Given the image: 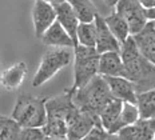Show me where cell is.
Wrapping results in <instances>:
<instances>
[{
    "label": "cell",
    "instance_id": "obj_27",
    "mask_svg": "<svg viewBox=\"0 0 155 140\" xmlns=\"http://www.w3.org/2000/svg\"><path fill=\"white\" fill-rule=\"evenodd\" d=\"M92 2L98 8L99 14H102L103 16H108L115 11V7L119 0H92Z\"/></svg>",
    "mask_w": 155,
    "mask_h": 140
},
{
    "label": "cell",
    "instance_id": "obj_4",
    "mask_svg": "<svg viewBox=\"0 0 155 140\" xmlns=\"http://www.w3.org/2000/svg\"><path fill=\"white\" fill-rule=\"evenodd\" d=\"M47 97H36L21 93L16 99L12 118L21 127H43L47 122Z\"/></svg>",
    "mask_w": 155,
    "mask_h": 140
},
{
    "label": "cell",
    "instance_id": "obj_2",
    "mask_svg": "<svg viewBox=\"0 0 155 140\" xmlns=\"http://www.w3.org/2000/svg\"><path fill=\"white\" fill-rule=\"evenodd\" d=\"M72 95V91L67 90L56 96L47 97V122L41 128L48 139H67V119L71 109L75 107Z\"/></svg>",
    "mask_w": 155,
    "mask_h": 140
},
{
    "label": "cell",
    "instance_id": "obj_12",
    "mask_svg": "<svg viewBox=\"0 0 155 140\" xmlns=\"http://www.w3.org/2000/svg\"><path fill=\"white\" fill-rule=\"evenodd\" d=\"M55 9H56V15H58V20L67 30V32L71 35V37L75 41V47L79 45L78 41V27L80 24V20L78 18V15L74 11L72 5L70 4L68 0L55 4Z\"/></svg>",
    "mask_w": 155,
    "mask_h": 140
},
{
    "label": "cell",
    "instance_id": "obj_9",
    "mask_svg": "<svg viewBox=\"0 0 155 140\" xmlns=\"http://www.w3.org/2000/svg\"><path fill=\"white\" fill-rule=\"evenodd\" d=\"M58 15L55 5L46 0H34L32 8V21H34L35 36L41 39L48 28L56 21Z\"/></svg>",
    "mask_w": 155,
    "mask_h": 140
},
{
    "label": "cell",
    "instance_id": "obj_7",
    "mask_svg": "<svg viewBox=\"0 0 155 140\" xmlns=\"http://www.w3.org/2000/svg\"><path fill=\"white\" fill-rule=\"evenodd\" d=\"M98 123H101L99 115L83 111L75 106L71 109L68 119H67V139L70 140L84 139L87 133L92 129V127L98 124Z\"/></svg>",
    "mask_w": 155,
    "mask_h": 140
},
{
    "label": "cell",
    "instance_id": "obj_23",
    "mask_svg": "<svg viewBox=\"0 0 155 140\" xmlns=\"http://www.w3.org/2000/svg\"><path fill=\"white\" fill-rule=\"evenodd\" d=\"M138 107L142 119L155 118V88L138 93Z\"/></svg>",
    "mask_w": 155,
    "mask_h": 140
},
{
    "label": "cell",
    "instance_id": "obj_30",
    "mask_svg": "<svg viewBox=\"0 0 155 140\" xmlns=\"http://www.w3.org/2000/svg\"><path fill=\"white\" fill-rule=\"evenodd\" d=\"M46 2H48V3H51V4H59V3H62V2H64V0H46Z\"/></svg>",
    "mask_w": 155,
    "mask_h": 140
},
{
    "label": "cell",
    "instance_id": "obj_24",
    "mask_svg": "<svg viewBox=\"0 0 155 140\" xmlns=\"http://www.w3.org/2000/svg\"><path fill=\"white\" fill-rule=\"evenodd\" d=\"M78 41L82 45L95 47L96 45V24L95 20L90 23L80 21L78 27Z\"/></svg>",
    "mask_w": 155,
    "mask_h": 140
},
{
    "label": "cell",
    "instance_id": "obj_22",
    "mask_svg": "<svg viewBox=\"0 0 155 140\" xmlns=\"http://www.w3.org/2000/svg\"><path fill=\"white\" fill-rule=\"evenodd\" d=\"M23 127L15 118L2 116L0 118V139L2 140H19Z\"/></svg>",
    "mask_w": 155,
    "mask_h": 140
},
{
    "label": "cell",
    "instance_id": "obj_31",
    "mask_svg": "<svg viewBox=\"0 0 155 140\" xmlns=\"http://www.w3.org/2000/svg\"><path fill=\"white\" fill-rule=\"evenodd\" d=\"M148 120H150V125H151V128H153L154 131H155V118H154V119H148Z\"/></svg>",
    "mask_w": 155,
    "mask_h": 140
},
{
    "label": "cell",
    "instance_id": "obj_16",
    "mask_svg": "<svg viewBox=\"0 0 155 140\" xmlns=\"http://www.w3.org/2000/svg\"><path fill=\"white\" fill-rule=\"evenodd\" d=\"M28 68L24 61H18L2 72V86L8 91L18 90L27 76Z\"/></svg>",
    "mask_w": 155,
    "mask_h": 140
},
{
    "label": "cell",
    "instance_id": "obj_20",
    "mask_svg": "<svg viewBox=\"0 0 155 140\" xmlns=\"http://www.w3.org/2000/svg\"><path fill=\"white\" fill-rule=\"evenodd\" d=\"M123 103H124L123 100L118 99V97H114V99L102 109L99 118H101L102 125L104 127L108 132H110V129L114 127L115 123L118 122L122 109H123Z\"/></svg>",
    "mask_w": 155,
    "mask_h": 140
},
{
    "label": "cell",
    "instance_id": "obj_6",
    "mask_svg": "<svg viewBox=\"0 0 155 140\" xmlns=\"http://www.w3.org/2000/svg\"><path fill=\"white\" fill-rule=\"evenodd\" d=\"M74 59V54L66 47H50L44 52L38 71L32 80V87H40L59 72L62 68L67 67Z\"/></svg>",
    "mask_w": 155,
    "mask_h": 140
},
{
    "label": "cell",
    "instance_id": "obj_3",
    "mask_svg": "<svg viewBox=\"0 0 155 140\" xmlns=\"http://www.w3.org/2000/svg\"><path fill=\"white\" fill-rule=\"evenodd\" d=\"M72 92V100L78 108L95 115H101L102 109L115 97L107 80L101 73L95 75L87 84Z\"/></svg>",
    "mask_w": 155,
    "mask_h": 140
},
{
    "label": "cell",
    "instance_id": "obj_1",
    "mask_svg": "<svg viewBox=\"0 0 155 140\" xmlns=\"http://www.w3.org/2000/svg\"><path fill=\"white\" fill-rule=\"evenodd\" d=\"M120 55L126 68V77L134 83L138 93L155 88V64L143 55L134 35L122 43Z\"/></svg>",
    "mask_w": 155,
    "mask_h": 140
},
{
    "label": "cell",
    "instance_id": "obj_14",
    "mask_svg": "<svg viewBox=\"0 0 155 140\" xmlns=\"http://www.w3.org/2000/svg\"><path fill=\"white\" fill-rule=\"evenodd\" d=\"M120 140H154L155 131L151 128L148 119H139L138 122L123 127L118 133Z\"/></svg>",
    "mask_w": 155,
    "mask_h": 140
},
{
    "label": "cell",
    "instance_id": "obj_25",
    "mask_svg": "<svg viewBox=\"0 0 155 140\" xmlns=\"http://www.w3.org/2000/svg\"><path fill=\"white\" fill-rule=\"evenodd\" d=\"M86 140H107V139H119L118 135H112L102 125V123H98L92 127V129L87 133V136L84 138Z\"/></svg>",
    "mask_w": 155,
    "mask_h": 140
},
{
    "label": "cell",
    "instance_id": "obj_5",
    "mask_svg": "<svg viewBox=\"0 0 155 140\" xmlns=\"http://www.w3.org/2000/svg\"><path fill=\"white\" fill-rule=\"evenodd\" d=\"M99 59L101 54L95 47L76 45L74 51V83L71 91L83 87L99 73Z\"/></svg>",
    "mask_w": 155,
    "mask_h": 140
},
{
    "label": "cell",
    "instance_id": "obj_18",
    "mask_svg": "<svg viewBox=\"0 0 155 140\" xmlns=\"http://www.w3.org/2000/svg\"><path fill=\"white\" fill-rule=\"evenodd\" d=\"M139 119H140V111H139L138 104L124 102L123 103V109H122V112H120V116H119L118 122L114 124V127L110 129V133L116 135L123 127L128 125V124H132V123L138 122Z\"/></svg>",
    "mask_w": 155,
    "mask_h": 140
},
{
    "label": "cell",
    "instance_id": "obj_8",
    "mask_svg": "<svg viewBox=\"0 0 155 140\" xmlns=\"http://www.w3.org/2000/svg\"><path fill=\"white\" fill-rule=\"evenodd\" d=\"M115 11L127 20L131 35L139 34L148 23V19L144 15V8L140 4V0H119Z\"/></svg>",
    "mask_w": 155,
    "mask_h": 140
},
{
    "label": "cell",
    "instance_id": "obj_21",
    "mask_svg": "<svg viewBox=\"0 0 155 140\" xmlns=\"http://www.w3.org/2000/svg\"><path fill=\"white\" fill-rule=\"evenodd\" d=\"M68 2L72 5L74 11H75L80 21L90 23L95 20L99 11L92 0H68Z\"/></svg>",
    "mask_w": 155,
    "mask_h": 140
},
{
    "label": "cell",
    "instance_id": "obj_15",
    "mask_svg": "<svg viewBox=\"0 0 155 140\" xmlns=\"http://www.w3.org/2000/svg\"><path fill=\"white\" fill-rule=\"evenodd\" d=\"M99 73L103 76H124L126 68L120 52L107 51L101 54L99 59Z\"/></svg>",
    "mask_w": 155,
    "mask_h": 140
},
{
    "label": "cell",
    "instance_id": "obj_11",
    "mask_svg": "<svg viewBox=\"0 0 155 140\" xmlns=\"http://www.w3.org/2000/svg\"><path fill=\"white\" fill-rule=\"evenodd\" d=\"M112 95L123 102L138 104V92L134 83L124 76H104Z\"/></svg>",
    "mask_w": 155,
    "mask_h": 140
},
{
    "label": "cell",
    "instance_id": "obj_26",
    "mask_svg": "<svg viewBox=\"0 0 155 140\" xmlns=\"http://www.w3.org/2000/svg\"><path fill=\"white\" fill-rule=\"evenodd\" d=\"M48 139L41 127H23L19 140H44Z\"/></svg>",
    "mask_w": 155,
    "mask_h": 140
},
{
    "label": "cell",
    "instance_id": "obj_28",
    "mask_svg": "<svg viewBox=\"0 0 155 140\" xmlns=\"http://www.w3.org/2000/svg\"><path fill=\"white\" fill-rule=\"evenodd\" d=\"M144 15L148 19V21H155V7L144 8Z\"/></svg>",
    "mask_w": 155,
    "mask_h": 140
},
{
    "label": "cell",
    "instance_id": "obj_10",
    "mask_svg": "<svg viewBox=\"0 0 155 140\" xmlns=\"http://www.w3.org/2000/svg\"><path fill=\"white\" fill-rule=\"evenodd\" d=\"M95 24H96V45H95V48L98 50L99 54H103V52H107V51L120 52L122 43L115 37V35L110 30L104 16L102 14H99V12L95 18Z\"/></svg>",
    "mask_w": 155,
    "mask_h": 140
},
{
    "label": "cell",
    "instance_id": "obj_17",
    "mask_svg": "<svg viewBox=\"0 0 155 140\" xmlns=\"http://www.w3.org/2000/svg\"><path fill=\"white\" fill-rule=\"evenodd\" d=\"M140 51L150 61L155 64V23L148 21L139 34L134 35Z\"/></svg>",
    "mask_w": 155,
    "mask_h": 140
},
{
    "label": "cell",
    "instance_id": "obj_13",
    "mask_svg": "<svg viewBox=\"0 0 155 140\" xmlns=\"http://www.w3.org/2000/svg\"><path fill=\"white\" fill-rule=\"evenodd\" d=\"M41 41L47 47H66V48H75V41L71 37V35L67 32V30L59 23L56 21L51 25L48 30L44 32L41 36Z\"/></svg>",
    "mask_w": 155,
    "mask_h": 140
},
{
    "label": "cell",
    "instance_id": "obj_19",
    "mask_svg": "<svg viewBox=\"0 0 155 140\" xmlns=\"http://www.w3.org/2000/svg\"><path fill=\"white\" fill-rule=\"evenodd\" d=\"M104 19H106V21H107L111 32L115 35V37L118 39L120 43H124V41L131 36L130 25H128L127 20H126L122 15H119L116 11L110 14L108 16H104Z\"/></svg>",
    "mask_w": 155,
    "mask_h": 140
},
{
    "label": "cell",
    "instance_id": "obj_29",
    "mask_svg": "<svg viewBox=\"0 0 155 140\" xmlns=\"http://www.w3.org/2000/svg\"><path fill=\"white\" fill-rule=\"evenodd\" d=\"M140 4L143 5V8H151L155 7V0H140Z\"/></svg>",
    "mask_w": 155,
    "mask_h": 140
}]
</instances>
